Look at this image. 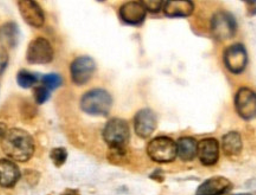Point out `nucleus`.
Here are the masks:
<instances>
[{
  "label": "nucleus",
  "instance_id": "f257e3e1",
  "mask_svg": "<svg viewBox=\"0 0 256 195\" xmlns=\"http://www.w3.org/2000/svg\"><path fill=\"white\" fill-rule=\"evenodd\" d=\"M2 148L10 159L19 162H26L34 156V141L26 130L12 128L2 142Z\"/></svg>",
  "mask_w": 256,
  "mask_h": 195
},
{
  "label": "nucleus",
  "instance_id": "f03ea898",
  "mask_svg": "<svg viewBox=\"0 0 256 195\" xmlns=\"http://www.w3.org/2000/svg\"><path fill=\"white\" fill-rule=\"evenodd\" d=\"M113 107V97L104 89H92L81 98V109L90 116H108Z\"/></svg>",
  "mask_w": 256,
  "mask_h": 195
},
{
  "label": "nucleus",
  "instance_id": "7ed1b4c3",
  "mask_svg": "<svg viewBox=\"0 0 256 195\" xmlns=\"http://www.w3.org/2000/svg\"><path fill=\"white\" fill-rule=\"evenodd\" d=\"M104 140L110 150H127L130 140V124L122 118H112L104 129Z\"/></svg>",
  "mask_w": 256,
  "mask_h": 195
},
{
  "label": "nucleus",
  "instance_id": "20e7f679",
  "mask_svg": "<svg viewBox=\"0 0 256 195\" xmlns=\"http://www.w3.org/2000/svg\"><path fill=\"white\" fill-rule=\"evenodd\" d=\"M147 154L153 161L159 164L172 162L178 156L177 142L168 136H158L150 141L147 146Z\"/></svg>",
  "mask_w": 256,
  "mask_h": 195
},
{
  "label": "nucleus",
  "instance_id": "39448f33",
  "mask_svg": "<svg viewBox=\"0 0 256 195\" xmlns=\"http://www.w3.org/2000/svg\"><path fill=\"white\" fill-rule=\"evenodd\" d=\"M238 25L235 18L229 12L220 11L211 19L210 31L215 39L223 41L235 36Z\"/></svg>",
  "mask_w": 256,
  "mask_h": 195
},
{
  "label": "nucleus",
  "instance_id": "423d86ee",
  "mask_svg": "<svg viewBox=\"0 0 256 195\" xmlns=\"http://www.w3.org/2000/svg\"><path fill=\"white\" fill-rule=\"evenodd\" d=\"M55 56L54 47L46 38H36L28 44L26 51V59L31 64L51 63Z\"/></svg>",
  "mask_w": 256,
  "mask_h": 195
},
{
  "label": "nucleus",
  "instance_id": "0eeeda50",
  "mask_svg": "<svg viewBox=\"0 0 256 195\" xmlns=\"http://www.w3.org/2000/svg\"><path fill=\"white\" fill-rule=\"evenodd\" d=\"M96 70L95 60L89 56H80L70 65V75L76 85H84L90 81Z\"/></svg>",
  "mask_w": 256,
  "mask_h": 195
},
{
  "label": "nucleus",
  "instance_id": "6e6552de",
  "mask_svg": "<svg viewBox=\"0 0 256 195\" xmlns=\"http://www.w3.org/2000/svg\"><path fill=\"white\" fill-rule=\"evenodd\" d=\"M224 64L230 72L240 75L248 65V53L242 44H234L224 52Z\"/></svg>",
  "mask_w": 256,
  "mask_h": 195
},
{
  "label": "nucleus",
  "instance_id": "1a4fd4ad",
  "mask_svg": "<svg viewBox=\"0 0 256 195\" xmlns=\"http://www.w3.org/2000/svg\"><path fill=\"white\" fill-rule=\"evenodd\" d=\"M235 107L243 120L256 118V92L249 88H241L235 96Z\"/></svg>",
  "mask_w": 256,
  "mask_h": 195
},
{
  "label": "nucleus",
  "instance_id": "9d476101",
  "mask_svg": "<svg viewBox=\"0 0 256 195\" xmlns=\"http://www.w3.org/2000/svg\"><path fill=\"white\" fill-rule=\"evenodd\" d=\"M18 7L25 23L30 26L40 28L46 23V13L38 2L32 0H20L18 1Z\"/></svg>",
  "mask_w": 256,
  "mask_h": 195
},
{
  "label": "nucleus",
  "instance_id": "9b49d317",
  "mask_svg": "<svg viewBox=\"0 0 256 195\" xmlns=\"http://www.w3.org/2000/svg\"><path fill=\"white\" fill-rule=\"evenodd\" d=\"M158 126V118L153 110L142 109L134 117V130L136 135L142 139H147L154 133Z\"/></svg>",
  "mask_w": 256,
  "mask_h": 195
},
{
  "label": "nucleus",
  "instance_id": "f8f14e48",
  "mask_svg": "<svg viewBox=\"0 0 256 195\" xmlns=\"http://www.w3.org/2000/svg\"><path fill=\"white\" fill-rule=\"evenodd\" d=\"M146 14L147 11L142 1H128L120 8V18L122 21L133 26L142 24Z\"/></svg>",
  "mask_w": 256,
  "mask_h": 195
},
{
  "label": "nucleus",
  "instance_id": "ddd939ff",
  "mask_svg": "<svg viewBox=\"0 0 256 195\" xmlns=\"http://www.w3.org/2000/svg\"><path fill=\"white\" fill-rule=\"evenodd\" d=\"M198 158L204 166H214L220 159V142L215 137H206L198 143Z\"/></svg>",
  "mask_w": 256,
  "mask_h": 195
},
{
  "label": "nucleus",
  "instance_id": "4468645a",
  "mask_svg": "<svg viewBox=\"0 0 256 195\" xmlns=\"http://www.w3.org/2000/svg\"><path fill=\"white\" fill-rule=\"evenodd\" d=\"M232 182L224 177L208 179L198 187L196 195H224L232 191Z\"/></svg>",
  "mask_w": 256,
  "mask_h": 195
},
{
  "label": "nucleus",
  "instance_id": "2eb2a0df",
  "mask_svg": "<svg viewBox=\"0 0 256 195\" xmlns=\"http://www.w3.org/2000/svg\"><path fill=\"white\" fill-rule=\"evenodd\" d=\"M20 169L14 161L0 159V186L5 188L14 187L20 180Z\"/></svg>",
  "mask_w": 256,
  "mask_h": 195
},
{
  "label": "nucleus",
  "instance_id": "dca6fc26",
  "mask_svg": "<svg viewBox=\"0 0 256 195\" xmlns=\"http://www.w3.org/2000/svg\"><path fill=\"white\" fill-rule=\"evenodd\" d=\"M194 5L188 0H171L164 1L162 11L168 17L171 18H185L194 13Z\"/></svg>",
  "mask_w": 256,
  "mask_h": 195
},
{
  "label": "nucleus",
  "instance_id": "f3484780",
  "mask_svg": "<svg viewBox=\"0 0 256 195\" xmlns=\"http://www.w3.org/2000/svg\"><path fill=\"white\" fill-rule=\"evenodd\" d=\"M177 152L179 159L183 161H192L198 155V142L190 136L180 137L177 141Z\"/></svg>",
  "mask_w": 256,
  "mask_h": 195
},
{
  "label": "nucleus",
  "instance_id": "a211bd4d",
  "mask_svg": "<svg viewBox=\"0 0 256 195\" xmlns=\"http://www.w3.org/2000/svg\"><path fill=\"white\" fill-rule=\"evenodd\" d=\"M243 148L242 137L238 132H229L222 139V149L229 158H235L241 154Z\"/></svg>",
  "mask_w": 256,
  "mask_h": 195
},
{
  "label": "nucleus",
  "instance_id": "6ab92c4d",
  "mask_svg": "<svg viewBox=\"0 0 256 195\" xmlns=\"http://www.w3.org/2000/svg\"><path fill=\"white\" fill-rule=\"evenodd\" d=\"M19 40V28L18 25L12 23H6L0 27V44L4 49H14L17 46Z\"/></svg>",
  "mask_w": 256,
  "mask_h": 195
},
{
  "label": "nucleus",
  "instance_id": "aec40b11",
  "mask_svg": "<svg viewBox=\"0 0 256 195\" xmlns=\"http://www.w3.org/2000/svg\"><path fill=\"white\" fill-rule=\"evenodd\" d=\"M40 75L38 73L28 71V70H20L17 75V83L23 89H30L40 82Z\"/></svg>",
  "mask_w": 256,
  "mask_h": 195
},
{
  "label": "nucleus",
  "instance_id": "412c9836",
  "mask_svg": "<svg viewBox=\"0 0 256 195\" xmlns=\"http://www.w3.org/2000/svg\"><path fill=\"white\" fill-rule=\"evenodd\" d=\"M50 158L52 160L55 166H57V167H62V166L66 162V159H68V152H66V149L63 148V147H57V148H54L51 150Z\"/></svg>",
  "mask_w": 256,
  "mask_h": 195
},
{
  "label": "nucleus",
  "instance_id": "4be33fe9",
  "mask_svg": "<svg viewBox=\"0 0 256 195\" xmlns=\"http://www.w3.org/2000/svg\"><path fill=\"white\" fill-rule=\"evenodd\" d=\"M42 82H43V85L51 91L58 89L63 84V78L57 73H49V75H46L42 78Z\"/></svg>",
  "mask_w": 256,
  "mask_h": 195
},
{
  "label": "nucleus",
  "instance_id": "5701e85b",
  "mask_svg": "<svg viewBox=\"0 0 256 195\" xmlns=\"http://www.w3.org/2000/svg\"><path fill=\"white\" fill-rule=\"evenodd\" d=\"M50 98V90L44 85H40L34 89V101L37 104H43Z\"/></svg>",
  "mask_w": 256,
  "mask_h": 195
},
{
  "label": "nucleus",
  "instance_id": "b1692460",
  "mask_svg": "<svg viewBox=\"0 0 256 195\" xmlns=\"http://www.w3.org/2000/svg\"><path fill=\"white\" fill-rule=\"evenodd\" d=\"M144 6H145L146 11L152 12V13H158L162 11V6H164V1H159V0H151V1H142Z\"/></svg>",
  "mask_w": 256,
  "mask_h": 195
},
{
  "label": "nucleus",
  "instance_id": "393cba45",
  "mask_svg": "<svg viewBox=\"0 0 256 195\" xmlns=\"http://www.w3.org/2000/svg\"><path fill=\"white\" fill-rule=\"evenodd\" d=\"M8 51H6L4 47H0V76L4 73L6 68H8Z\"/></svg>",
  "mask_w": 256,
  "mask_h": 195
},
{
  "label": "nucleus",
  "instance_id": "a878e982",
  "mask_svg": "<svg viewBox=\"0 0 256 195\" xmlns=\"http://www.w3.org/2000/svg\"><path fill=\"white\" fill-rule=\"evenodd\" d=\"M8 132V126H6L4 122H0V143H2V141H4Z\"/></svg>",
  "mask_w": 256,
  "mask_h": 195
},
{
  "label": "nucleus",
  "instance_id": "bb28decb",
  "mask_svg": "<svg viewBox=\"0 0 256 195\" xmlns=\"http://www.w3.org/2000/svg\"><path fill=\"white\" fill-rule=\"evenodd\" d=\"M246 5L248 6V13L249 15H255L256 14V1H247Z\"/></svg>",
  "mask_w": 256,
  "mask_h": 195
},
{
  "label": "nucleus",
  "instance_id": "cd10ccee",
  "mask_svg": "<svg viewBox=\"0 0 256 195\" xmlns=\"http://www.w3.org/2000/svg\"><path fill=\"white\" fill-rule=\"evenodd\" d=\"M60 195H81V194H80V192L78 190H66Z\"/></svg>",
  "mask_w": 256,
  "mask_h": 195
},
{
  "label": "nucleus",
  "instance_id": "c85d7f7f",
  "mask_svg": "<svg viewBox=\"0 0 256 195\" xmlns=\"http://www.w3.org/2000/svg\"><path fill=\"white\" fill-rule=\"evenodd\" d=\"M234 195H252L250 193H240V194H234Z\"/></svg>",
  "mask_w": 256,
  "mask_h": 195
}]
</instances>
